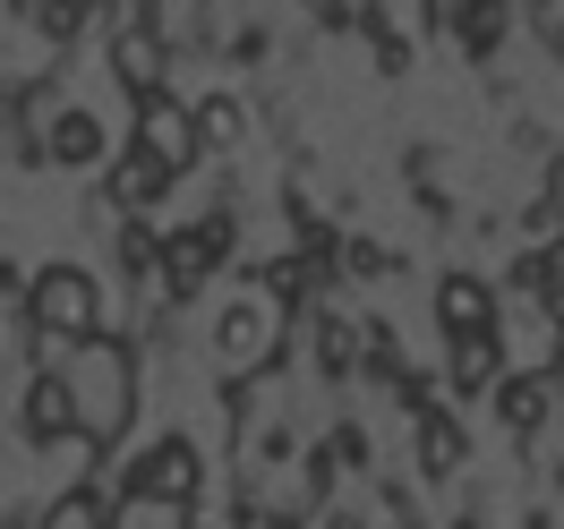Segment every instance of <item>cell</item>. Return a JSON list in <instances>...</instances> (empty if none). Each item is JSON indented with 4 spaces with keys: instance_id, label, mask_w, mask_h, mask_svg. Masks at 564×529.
Masks as SVG:
<instances>
[{
    "instance_id": "obj_6",
    "label": "cell",
    "mask_w": 564,
    "mask_h": 529,
    "mask_svg": "<svg viewBox=\"0 0 564 529\" xmlns=\"http://www.w3.org/2000/svg\"><path fill=\"white\" fill-rule=\"evenodd\" d=\"M436 317H445V333H454V342H470V333H496V299H488V283H479V274H445Z\"/></svg>"
},
{
    "instance_id": "obj_11",
    "label": "cell",
    "mask_w": 564,
    "mask_h": 529,
    "mask_svg": "<svg viewBox=\"0 0 564 529\" xmlns=\"http://www.w3.org/2000/svg\"><path fill=\"white\" fill-rule=\"evenodd\" d=\"M454 376H462L470 393L488 385V376H496V333H470V342H454Z\"/></svg>"
},
{
    "instance_id": "obj_13",
    "label": "cell",
    "mask_w": 564,
    "mask_h": 529,
    "mask_svg": "<svg viewBox=\"0 0 564 529\" xmlns=\"http://www.w3.org/2000/svg\"><path fill=\"white\" fill-rule=\"evenodd\" d=\"M325 529H368V521H359V513H334V521H325Z\"/></svg>"
},
{
    "instance_id": "obj_1",
    "label": "cell",
    "mask_w": 564,
    "mask_h": 529,
    "mask_svg": "<svg viewBox=\"0 0 564 529\" xmlns=\"http://www.w3.org/2000/svg\"><path fill=\"white\" fill-rule=\"evenodd\" d=\"M61 393H69L77 444H111V436L129 427V410H138V351H129L120 333H86V342H69V359H61Z\"/></svg>"
},
{
    "instance_id": "obj_4",
    "label": "cell",
    "mask_w": 564,
    "mask_h": 529,
    "mask_svg": "<svg viewBox=\"0 0 564 529\" xmlns=\"http://www.w3.org/2000/svg\"><path fill=\"white\" fill-rule=\"evenodd\" d=\"M138 145L163 163V172H180V163L197 154V111H180L172 95H145L138 103Z\"/></svg>"
},
{
    "instance_id": "obj_7",
    "label": "cell",
    "mask_w": 564,
    "mask_h": 529,
    "mask_svg": "<svg viewBox=\"0 0 564 529\" xmlns=\"http://www.w3.org/2000/svg\"><path fill=\"white\" fill-rule=\"evenodd\" d=\"M43 137H52V163H104V120H95V111L86 103H69V95H61V111H52V120H43Z\"/></svg>"
},
{
    "instance_id": "obj_3",
    "label": "cell",
    "mask_w": 564,
    "mask_h": 529,
    "mask_svg": "<svg viewBox=\"0 0 564 529\" xmlns=\"http://www.w3.org/2000/svg\"><path fill=\"white\" fill-rule=\"evenodd\" d=\"M95 317H104V283H95L86 265H43V274H35V324H43V333L86 342Z\"/></svg>"
},
{
    "instance_id": "obj_9",
    "label": "cell",
    "mask_w": 564,
    "mask_h": 529,
    "mask_svg": "<svg viewBox=\"0 0 564 529\" xmlns=\"http://www.w3.org/2000/svg\"><path fill=\"white\" fill-rule=\"evenodd\" d=\"M111 529H188V504H163V495H120V513H111Z\"/></svg>"
},
{
    "instance_id": "obj_2",
    "label": "cell",
    "mask_w": 564,
    "mask_h": 529,
    "mask_svg": "<svg viewBox=\"0 0 564 529\" xmlns=\"http://www.w3.org/2000/svg\"><path fill=\"white\" fill-rule=\"evenodd\" d=\"M214 333H223V342H214V367H223V376H231V385H240V376H257V367H265V351H274V299H265V290H240V299H223V324H214Z\"/></svg>"
},
{
    "instance_id": "obj_12",
    "label": "cell",
    "mask_w": 564,
    "mask_h": 529,
    "mask_svg": "<svg viewBox=\"0 0 564 529\" xmlns=\"http://www.w3.org/2000/svg\"><path fill=\"white\" fill-rule=\"evenodd\" d=\"M43 529H104V521H95L86 495H69V504H52V521H43Z\"/></svg>"
},
{
    "instance_id": "obj_8",
    "label": "cell",
    "mask_w": 564,
    "mask_h": 529,
    "mask_svg": "<svg viewBox=\"0 0 564 529\" xmlns=\"http://www.w3.org/2000/svg\"><path fill=\"white\" fill-rule=\"evenodd\" d=\"M163 163H154V154H145V145H129V154H120V172H111V197H120V206H145V197H154V188H163Z\"/></svg>"
},
{
    "instance_id": "obj_10",
    "label": "cell",
    "mask_w": 564,
    "mask_h": 529,
    "mask_svg": "<svg viewBox=\"0 0 564 529\" xmlns=\"http://www.w3.org/2000/svg\"><path fill=\"white\" fill-rule=\"evenodd\" d=\"M505 419H513V427L547 419V376H513V385H505Z\"/></svg>"
},
{
    "instance_id": "obj_5",
    "label": "cell",
    "mask_w": 564,
    "mask_h": 529,
    "mask_svg": "<svg viewBox=\"0 0 564 529\" xmlns=\"http://www.w3.org/2000/svg\"><path fill=\"white\" fill-rule=\"evenodd\" d=\"M129 487H138V495H163V504H188V495H197V444H188V436H163V444L138 461V478H129Z\"/></svg>"
}]
</instances>
